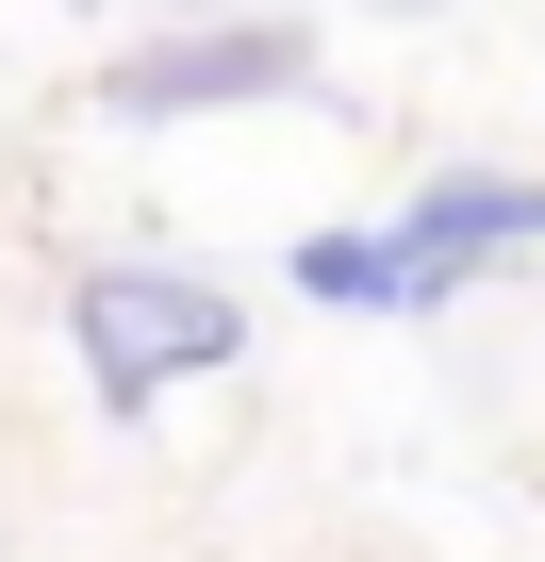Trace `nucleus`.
<instances>
[{
	"mask_svg": "<svg viewBox=\"0 0 545 562\" xmlns=\"http://www.w3.org/2000/svg\"><path fill=\"white\" fill-rule=\"evenodd\" d=\"M298 299H331V315H430L397 215H381V232H298Z\"/></svg>",
	"mask_w": 545,
	"mask_h": 562,
	"instance_id": "4",
	"label": "nucleus"
},
{
	"mask_svg": "<svg viewBox=\"0 0 545 562\" xmlns=\"http://www.w3.org/2000/svg\"><path fill=\"white\" fill-rule=\"evenodd\" d=\"M166 18H248V0H166ZM364 18H446V0H364Z\"/></svg>",
	"mask_w": 545,
	"mask_h": 562,
	"instance_id": "5",
	"label": "nucleus"
},
{
	"mask_svg": "<svg viewBox=\"0 0 545 562\" xmlns=\"http://www.w3.org/2000/svg\"><path fill=\"white\" fill-rule=\"evenodd\" d=\"M397 248H413V299L446 315L479 265L545 248V166H430V182L397 199Z\"/></svg>",
	"mask_w": 545,
	"mask_h": 562,
	"instance_id": "3",
	"label": "nucleus"
},
{
	"mask_svg": "<svg viewBox=\"0 0 545 562\" xmlns=\"http://www.w3.org/2000/svg\"><path fill=\"white\" fill-rule=\"evenodd\" d=\"M67 348H83L100 414H149L166 381H215L248 348V299L198 281V265H83L67 281Z\"/></svg>",
	"mask_w": 545,
	"mask_h": 562,
	"instance_id": "1",
	"label": "nucleus"
},
{
	"mask_svg": "<svg viewBox=\"0 0 545 562\" xmlns=\"http://www.w3.org/2000/svg\"><path fill=\"white\" fill-rule=\"evenodd\" d=\"M248 100H331L298 18H166L149 50L100 67V116H133V133H166V116H248Z\"/></svg>",
	"mask_w": 545,
	"mask_h": 562,
	"instance_id": "2",
	"label": "nucleus"
}]
</instances>
